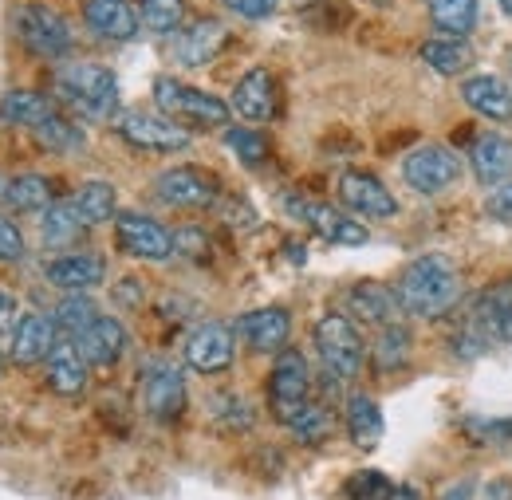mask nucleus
I'll return each mask as SVG.
<instances>
[{"label": "nucleus", "mask_w": 512, "mask_h": 500, "mask_svg": "<svg viewBox=\"0 0 512 500\" xmlns=\"http://www.w3.org/2000/svg\"><path fill=\"white\" fill-rule=\"evenodd\" d=\"M461 99L489 123H512V87L497 75H469L461 83Z\"/></svg>", "instance_id": "24"}, {"label": "nucleus", "mask_w": 512, "mask_h": 500, "mask_svg": "<svg viewBox=\"0 0 512 500\" xmlns=\"http://www.w3.org/2000/svg\"><path fill=\"white\" fill-rule=\"evenodd\" d=\"M394 296H398V308L406 315L438 319V315L453 312L457 300H461V268L449 256H442V252L414 256L398 272Z\"/></svg>", "instance_id": "1"}, {"label": "nucleus", "mask_w": 512, "mask_h": 500, "mask_svg": "<svg viewBox=\"0 0 512 500\" xmlns=\"http://www.w3.org/2000/svg\"><path fill=\"white\" fill-rule=\"evenodd\" d=\"M32 138L48 150V154H79L83 146H87V134H83V126L75 123V119H67V115H52L48 123H40L32 130Z\"/></svg>", "instance_id": "33"}, {"label": "nucleus", "mask_w": 512, "mask_h": 500, "mask_svg": "<svg viewBox=\"0 0 512 500\" xmlns=\"http://www.w3.org/2000/svg\"><path fill=\"white\" fill-rule=\"evenodd\" d=\"M4 193H8V178L0 174V201H4Z\"/></svg>", "instance_id": "50"}, {"label": "nucleus", "mask_w": 512, "mask_h": 500, "mask_svg": "<svg viewBox=\"0 0 512 500\" xmlns=\"http://www.w3.org/2000/svg\"><path fill=\"white\" fill-rule=\"evenodd\" d=\"M497 4H501V8H505V12L512 16V0H497Z\"/></svg>", "instance_id": "51"}, {"label": "nucleus", "mask_w": 512, "mask_h": 500, "mask_svg": "<svg viewBox=\"0 0 512 500\" xmlns=\"http://www.w3.org/2000/svg\"><path fill=\"white\" fill-rule=\"evenodd\" d=\"M481 500H512V477H493L485 485V497Z\"/></svg>", "instance_id": "48"}, {"label": "nucleus", "mask_w": 512, "mask_h": 500, "mask_svg": "<svg viewBox=\"0 0 512 500\" xmlns=\"http://www.w3.org/2000/svg\"><path fill=\"white\" fill-rule=\"evenodd\" d=\"M83 233H87V225H83V217H79V209H75L71 197L56 201V205L40 217V241H44L48 249H71Z\"/></svg>", "instance_id": "30"}, {"label": "nucleus", "mask_w": 512, "mask_h": 500, "mask_svg": "<svg viewBox=\"0 0 512 500\" xmlns=\"http://www.w3.org/2000/svg\"><path fill=\"white\" fill-rule=\"evenodd\" d=\"M79 347V355L91 363V367H115L123 355H127V327L115 319V315H99L87 331H79L71 339Z\"/></svg>", "instance_id": "20"}, {"label": "nucleus", "mask_w": 512, "mask_h": 500, "mask_svg": "<svg viewBox=\"0 0 512 500\" xmlns=\"http://www.w3.org/2000/svg\"><path fill=\"white\" fill-rule=\"evenodd\" d=\"M512 343V276L489 284L485 292H477V300L469 304V312L461 319L457 335H453V355L457 359H477L489 347H509Z\"/></svg>", "instance_id": "2"}, {"label": "nucleus", "mask_w": 512, "mask_h": 500, "mask_svg": "<svg viewBox=\"0 0 512 500\" xmlns=\"http://www.w3.org/2000/svg\"><path fill=\"white\" fill-rule=\"evenodd\" d=\"M229 12H237L241 20H268L276 12V0H225Z\"/></svg>", "instance_id": "45"}, {"label": "nucleus", "mask_w": 512, "mask_h": 500, "mask_svg": "<svg viewBox=\"0 0 512 500\" xmlns=\"http://www.w3.org/2000/svg\"><path fill=\"white\" fill-rule=\"evenodd\" d=\"M52 319H56V327H60V331H67V335L75 339L79 331H87V327L99 319V308H95V300H91L87 292H67L64 300L56 304Z\"/></svg>", "instance_id": "39"}, {"label": "nucleus", "mask_w": 512, "mask_h": 500, "mask_svg": "<svg viewBox=\"0 0 512 500\" xmlns=\"http://www.w3.org/2000/svg\"><path fill=\"white\" fill-rule=\"evenodd\" d=\"M485 213H489V221H497V225H512V182H505V186H497L489 193Z\"/></svg>", "instance_id": "43"}, {"label": "nucleus", "mask_w": 512, "mask_h": 500, "mask_svg": "<svg viewBox=\"0 0 512 500\" xmlns=\"http://www.w3.org/2000/svg\"><path fill=\"white\" fill-rule=\"evenodd\" d=\"M225 146H229L245 166H264V158H268V138H264L260 130H249V126L225 130Z\"/></svg>", "instance_id": "40"}, {"label": "nucleus", "mask_w": 512, "mask_h": 500, "mask_svg": "<svg viewBox=\"0 0 512 500\" xmlns=\"http://www.w3.org/2000/svg\"><path fill=\"white\" fill-rule=\"evenodd\" d=\"M56 182L44 178V174H20V178H8V193H4V205L12 213H48L56 205Z\"/></svg>", "instance_id": "28"}, {"label": "nucleus", "mask_w": 512, "mask_h": 500, "mask_svg": "<svg viewBox=\"0 0 512 500\" xmlns=\"http://www.w3.org/2000/svg\"><path fill=\"white\" fill-rule=\"evenodd\" d=\"M24 233H20V225H12L8 217H0V264H16V260H24Z\"/></svg>", "instance_id": "42"}, {"label": "nucleus", "mask_w": 512, "mask_h": 500, "mask_svg": "<svg viewBox=\"0 0 512 500\" xmlns=\"http://www.w3.org/2000/svg\"><path fill=\"white\" fill-rule=\"evenodd\" d=\"M174 252H186L193 260H201V256H209V237L201 229H182V233H174Z\"/></svg>", "instance_id": "44"}, {"label": "nucleus", "mask_w": 512, "mask_h": 500, "mask_svg": "<svg viewBox=\"0 0 512 500\" xmlns=\"http://www.w3.org/2000/svg\"><path fill=\"white\" fill-rule=\"evenodd\" d=\"M16 323H20V308H16V300H12L8 292H0V339H8Z\"/></svg>", "instance_id": "46"}, {"label": "nucleus", "mask_w": 512, "mask_h": 500, "mask_svg": "<svg viewBox=\"0 0 512 500\" xmlns=\"http://www.w3.org/2000/svg\"><path fill=\"white\" fill-rule=\"evenodd\" d=\"M343 422H347V434L355 445H363V449H371V445H379L383 438V410H379V402L371 398V394H347V406H343Z\"/></svg>", "instance_id": "29"}, {"label": "nucleus", "mask_w": 512, "mask_h": 500, "mask_svg": "<svg viewBox=\"0 0 512 500\" xmlns=\"http://www.w3.org/2000/svg\"><path fill=\"white\" fill-rule=\"evenodd\" d=\"M245 123H264V119H272V111H276V79H272V71H264V67H253V71H245L241 79H237V87H233V103H229Z\"/></svg>", "instance_id": "22"}, {"label": "nucleus", "mask_w": 512, "mask_h": 500, "mask_svg": "<svg viewBox=\"0 0 512 500\" xmlns=\"http://www.w3.org/2000/svg\"><path fill=\"white\" fill-rule=\"evenodd\" d=\"M44 280L60 292H91L107 280V260L95 252H64L44 264Z\"/></svg>", "instance_id": "17"}, {"label": "nucleus", "mask_w": 512, "mask_h": 500, "mask_svg": "<svg viewBox=\"0 0 512 500\" xmlns=\"http://www.w3.org/2000/svg\"><path fill=\"white\" fill-rule=\"evenodd\" d=\"M402 178L414 193H426V197H438L446 189L457 186L461 178V158L442 146V142H430V146H418L406 154L402 162Z\"/></svg>", "instance_id": "8"}, {"label": "nucleus", "mask_w": 512, "mask_h": 500, "mask_svg": "<svg viewBox=\"0 0 512 500\" xmlns=\"http://www.w3.org/2000/svg\"><path fill=\"white\" fill-rule=\"evenodd\" d=\"M44 375H48V386L60 394V398H79L83 390H87V382H91V363L79 355V347L75 343H56V351L48 355V363H44Z\"/></svg>", "instance_id": "26"}, {"label": "nucleus", "mask_w": 512, "mask_h": 500, "mask_svg": "<svg viewBox=\"0 0 512 500\" xmlns=\"http://www.w3.org/2000/svg\"><path fill=\"white\" fill-rule=\"evenodd\" d=\"M469 166H473V178L489 189L512 182V138L493 130L477 134L469 142Z\"/></svg>", "instance_id": "21"}, {"label": "nucleus", "mask_w": 512, "mask_h": 500, "mask_svg": "<svg viewBox=\"0 0 512 500\" xmlns=\"http://www.w3.org/2000/svg\"><path fill=\"white\" fill-rule=\"evenodd\" d=\"M339 201L367 221H390L398 213V197L383 186V178H375L367 170H343L339 174Z\"/></svg>", "instance_id": "15"}, {"label": "nucleus", "mask_w": 512, "mask_h": 500, "mask_svg": "<svg viewBox=\"0 0 512 500\" xmlns=\"http://www.w3.org/2000/svg\"><path fill=\"white\" fill-rule=\"evenodd\" d=\"M390 497H394V485L386 481L383 473H375V469H367V473H359V477L347 481V500H390Z\"/></svg>", "instance_id": "41"}, {"label": "nucleus", "mask_w": 512, "mask_h": 500, "mask_svg": "<svg viewBox=\"0 0 512 500\" xmlns=\"http://www.w3.org/2000/svg\"><path fill=\"white\" fill-rule=\"evenodd\" d=\"M142 410L162 426H170L186 414V378L178 367L154 363L146 371V378H142Z\"/></svg>", "instance_id": "14"}, {"label": "nucleus", "mask_w": 512, "mask_h": 500, "mask_svg": "<svg viewBox=\"0 0 512 500\" xmlns=\"http://www.w3.org/2000/svg\"><path fill=\"white\" fill-rule=\"evenodd\" d=\"M56 99L71 107L79 119H115L119 111V79L103 63H64L56 71Z\"/></svg>", "instance_id": "3"}, {"label": "nucleus", "mask_w": 512, "mask_h": 500, "mask_svg": "<svg viewBox=\"0 0 512 500\" xmlns=\"http://www.w3.org/2000/svg\"><path fill=\"white\" fill-rule=\"evenodd\" d=\"M71 201H75V209H79V217H83L87 229L107 225V221L119 217V197H115L111 182H83V186L75 189Z\"/></svg>", "instance_id": "32"}, {"label": "nucleus", "mask_w": 512, "mask_h": 500, "mask_svg": "<svg viewBox=\"0 0 512 500\" xmlns=\"http://www.w3.org/2000/svg\"><path fill=\"white\" fill-rule=\"evenodd\" d=\"M209 418H213L221 430H229V434L253 430V406H249L241 394H233V390H221V394L209 398Z\"/></svg>", "instance_id": "38"}, {"label": "nucleus", "mask_w": 512, "mask_h": 500, "mask_svg": "<svg viewBox=\"0 0 512 500\" xmlns=\"http://www.w3.org/2000/svg\"><path fill=\"white\" fill-rule=\"evenodd\" d=\"M237 359V331L229 323H197L186 335V363L201 375H225Z\"/></svg>", "instance_id": "13"}, {"label": "nucleus", "mask_w": 512, "mask_h": 500, "mask_svg": "<svg viewBox=\"0 0 512 500\" xmlns=\"http://www.w3.org/2000/svg\"><path fill=\"white\" fill-rule=\"evenodd\" d=\"M292 438L300 441V445H320V441L331 438V414H327V406L323 402H304L292 418H288V426H284Z\"/></svg>", "instance_id": "37"}, {"label": "nucleus", "mask_w": 512, "mask_h": 500, "mask_svg": "<svg viewBox=\"0 0 512 500\" xmlns=\"http://www.w3.org/2000/svg\"><path fill=\"white\" fill-rule=\"evenodd\" d=\"M233 331L253 347L260 355H280L288 347V335H292V315L284 308H256V312H245Z\"/></svg>", "instance_id": "18"}, {"label": "nucleus", "mask_w": 512, "mask_h": 500, "mask_svg": "<svg viewBox=\"0 0 512 500\" xmlns=\"http://www.w3.org/2000/svg\"><path fill=\"white\" fill-rule=\"evenodd\" d=\"M312 402V367L308 359L296 351V347H284L272 363V375H268V406H272V418L280 426H288V418Z\"/></svg>", "instance_id": "7"}, {"label": "nucleus", "mask_w": 512, "mask_h": 500, "mask_svg": "<svg viewBox=\"0 0 512 500\" xmlns=\"http://www.w3.org/2000/svg\"><path fill=\"white\" fill-rule=\"evenodd\" d=\"M347 312L371 327H386V323H398V296L394 288H386L379 280H359L347 288Z\"/></svg>", "instance_id": "25"}, {"label": "nucleus", "mask_w": 512, "mask_h": 500, "mask_svg": "<svg viewBox=\"0 0 512 500\" xmlns=\"http://www.w3.org/2000/svg\"><path fill=\"white\" fill-rule=\"evenodd\" d=\"M229 40V28L221 20H197L190 28L174 32V44H170V56L182 67H205V63L217 60V52L225 48Z\"/></svg>", "instance_id": "19"}, {"label": "nucleus", "mask_w": 512, "mask_h": 500, "mask_svg": "<svg viewBox=\"0 0 512 500\" xmlns=\"http://www.w3.org/2000/svg\"><path fill=\"white\" fill-rule=\"evenodd\" d=\"M83 20L95 36L103 40H115V44H127L138 36V12L130 8V0H83Z\"/></svg>", "instance_id": "23"}, {"label": "nucleus", "mask_w": 512, "mask_h": 500, "mask_svg": "<svg viewBox=\"0 0 512 500\" xmlns=\"http://www.w3.org/2000/svg\"><path fill=\"white\" fill-rule=\"evenodd\" d=\"M312 339H316V351H320L323 371H327V375H335L339 382H351V378L363 375L367 347H363L359 327H355L347 315L327 312L320 323H316Z\"/></svg>", "instance_id": "5"}, {"label": "nucleus", "mask_w": 512, "mask_h": 500, "mask_svg": "<svg viewBox=\"0 0 512 500\" xmlns=\"http://www.w3.org/2000/svg\"><path fill=\"white\" fill-rule=\"evenodd\" d=\"M52 115H56V99H48V95H40V91L16 87V91H4V99H0V123H8V126H28V130H36L40 123H48Z\"/></svg>", "instance_id": "27"}, {"label": "nucleus", "mask_w": 512, "mask_h": 500, "mask_svg": "<svg viewBox=\"0 0 512 500\" xmlns=\"http://www.w3.org/2000/svg\"><path fill=\"white\" fill-rule=\"evenodd\" d=\"M56 343H60L56 319L52 315L28 312L20 315V323L8 335V359L16 367H36V363H48V355L56 351Z\"/></svg>", "instance_id": "16"}, {"label": "nucleus", "mask_w": 512, "mask_h": 500, "mask_svg": "<svg viewBox=\"0 0 512 500\" xmlns=\"http://www.w3.org/2000/svg\"><path fill=\"white\" fill-rule=\"evenodd\" d=\"M422 60L438 75H461L473 63V48L465 40H453V36H434V40L422 44Z\"/></svg>", "instance_id": "35"}, {"label": "nucleus", "mask_w": 512, "mask_h": 500, "mask_svg": "<svg viewBox=\"0 0 512 500\" xmlns=\"http://www.w3.org/2000/svg\"><path fill=\"white\" fill-rule=\"evenodd\" d=\"M410 343L414 339H410V327L406 323H386V327H379V335L371 343V367L379 375L402 371L410 363Z\"/></svg>", "instance_id": "31"}, {"label": "nucleus", "mask_w": 512, "mask_h": 500, "mask_svg": "<svg viewBox=\"0 0 512 500\" xmlns=\"http://www.w3.org/2000/svg\"><path fill=\"white\" fill-rule=\"evenodd\" d=\"M154 193L158 201H166L170 209H209L221 193V182L213 170L205 166H170L154 178Z\"/></svg>", "instance_id": "10"}, {"label": "nucleus", "mask_w": 512, "mask_h": 500, "mask_svg": "<svg viewBox=\"0 0 512 500\" xmlns=\"http://www.w3.org/2000/svg\"><path fill=\"white\" fill-rule=\"evenodd\" d=\"M12 28H16V40L40 60H60V56L71 52V28H67L64 16L56 8H48V4L16 8L12 12Z\"/></svg>", "instance_id": "6"}, {"label": "nucleus", "mask_w": 512, "mask_h": 500, "mask_svg": "<svg viewBox=\"0 0 512 500\" xmlns=\"http://www.w3.org/2000/svg\"><path fill=\"white\" fill-rule=\"evenodd\" d=\"M154 103L166 119H174L178 126H225L233 107L201 87H190L174 75H158L154 79Z\"/></svg>", "instance_id": "4"}, {"label": "nucleus", "mask_w": 512, "mask_h": 500, "mask_svg": "<svg viewBox=\"0 0 512 500\" xmlns=\"http://www.w3.org/2000/svg\"><path fill=\"white\" fill-rule=\"evenodd\" d=\"M119 138L134 146V150H146V154H178L190 146V130L178 126L166 115H146V111H127L119 115Z\"/></svg>", "instance_id": "11"}, {"label": "nucleus", "mask_w": 512, "mask_h": 500, "mask_svg": "<svg viewBox=\"0 0 512 500\" xmlns=\"http://www.w3.org/2000/svg\"><path fill=\"white\" fill-rule=\"evenodd\" d=\"M138 24L146 32H158V36H174L182 32V20H186V0H138Z\"/></svg>", "instance_id": "36"}, {"label": "nucleus", "mask_w": 512, "mask_h": 500, "mask_svg": "<svg viewBox=\"0 0 512 500\" xmlns=\"http://www.w3.org/2000/svg\"><path fill=\"white\" fill-rule=\"evenodd\" d=\"M477 430H481L489 441H509L512 438V418H505V422H477Z\"/></svg>", "instance_id": "47"}, {"label": "nucleus", "mask_w": 512, "mask_h": 500, "mask_svg": "<svg viewBox=\"0 0 512 500\" xmlns=\"http://www.w3.org/2000/svg\"><path fill=\"white\" fill-rule=\"evenodd\" d=\"M115 241H119V249L127 252V256H134V260L162 264V260L174 256V233L162 229L154 217L134 213V209L115 217Z\"/></svg>", "instance_id": "12"}, {"label": "nucleus", "mask_w": 512, "mask_h": 500, "mask_svg": "<svg viewBox=\"0 0 512 500\" xmlns=\"http://www.w3.org/2000/svg\"><path fill=\"white\" fill-rule=\"evenodd\" d=\"M430 4V20L438 24V32H446L453 40H465L477 28V0H426Z\"/></svg>", "instance_id": "34"}, {"label": "nucleus", "mask_w": 512, "mask_h": 500, "mask_svg": "<svg viewBox=\"0 0 512 500\" xmlns=\"http://www.w3.org/2000/svg\"><path fill=\"white\" fill-rule=\"evenodd\" d=\"M284 209L296 217V221H304L312 233H320L323 241H331V245H343V249H359V245H367V225H359L355 217H347V213H339L335 205H327V201H308V197H284Z\"/></svg>", "instance_id": "9"}, {"label": "nucleus", "mask_w": 512, "mask_h": 500, "mask_svg": "<svg viewBox=\"0 0 512 500\" xmlns=\"http://www.w3.org/2000/svg\"><path fill=\"white\" fill-rule=\"evenodd\" d=\"M438 500H473V481H453Z\"/></svg>", "instance_id": "49"}, {"label": "nucleus", "mask_w": 512, "mask_h": 500, "mask_svg": "<svg viewBox=\"0 0 512 500\" xmlns=\"http://www.w3.org/2000/svg\"><path fill=\"white\" fill-rule=\"evenodd\" d=\"M0 375H4V355H0Z\"/></svg>", "instance_id": "52"}]
</instances>
